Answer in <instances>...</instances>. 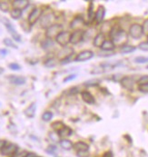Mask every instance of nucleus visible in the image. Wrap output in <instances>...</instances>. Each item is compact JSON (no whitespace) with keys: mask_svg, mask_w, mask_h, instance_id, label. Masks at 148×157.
Returning <instances> with one entry per match:
<instances>
[{"mask_svg":"<svg viewBox=\"0 0 148 157\" xmlns=\"http://www.w3.org/2000/svg\"><path fill=\"white\" fill-rule=\"evenodd\" d=\"M109 34L115 45H120V46L126 45L128 39V35L125 30H123L122 28L116 25H113Z\"/></svg>","mask_w":148,"mask_h":157,"instance_id":"f257e3e1","label":"nucleus"},{"mask_svg":"<svg viewBox=\"0 0 148 157\" xmlns=\"http://www.w3.org/2000/svg\"><path fill=\"white\" fill-rule=\"evenodd\" d=\"M63 31V25L60 24H54L46 29L45 36L49 39L56 38V36Z\"/></svg>","mask_w":148,"mask_h":157,"instance_id":"f03ea898","label":"nucleus"},{"mask_svg":"<svg viewBox=\"0 0 148 157\" xmlns=\"http://www.w3.org/2000/svg\"><path fill=\"white\" fill-rule=\"evenodd\" d=\"M144 35L143 32V28H142V25L134 23L133 25H131V26L129 27V36L131 37H133L134 39H140Z\"/></svg>","mask_w":148,"mask_h":157,"instance_id":"7ed1b4c3","label":"nucleus"},{"mask_svg":"<svg viewBox=\"0 0 148 157\" xmlns=\"http://www.w3.org/2000/svg\"><path fill=\"white\" fill-rule=\"evenodd\" d=\"M2 18H3V19H2L1 21L5 24L6 29L8 30V32H9L10 35L12 36L13 39H14L15 41H17V42H21V36H20V35L17 32V30L15 29V27L13 26V25L9 22L7 19H6V17H2Z\"/></svg>","mask_w":148,"mask_h":157,"instance_id":"20e7f679","label":"nucleus"},{"mask_svg":"<svg viewBox=\"0 0 148 157\" xmlns=\"http://www.w3.org/2000/svg\"><path fill=\"white\" fill-rule=\"evenodd\" d=\"M56 20V16L54 13H48L44 15L41 17L40 20V25L43 28H48L49 26H51L52 25H54V22Z\"/></svg>","mask_w":148,"mask_h":157,"instance_id":"39448f33","label":"nucleus"},{"mask_svg":"<svg viewBox=\"0 0 148 157\" xmlns=\"http://www.w3.org/2000/svg\"><path fill=\"white\" fill-rule=\"evenodd\" d=\"M70 37H71V33L68 31H62L56 38V43L61 46H66L68 43H70Z\"/></svg>","mask_w":148,"mask_h":157,"instance_id":"423d86ee","label":"nucleus"},{"mask_svg":"<svg viewBox=\"0 0 148 157\" xmlns=\"http://www.w3.org/2000/svg\"><path fill=\"white\" fill-rule=\"evenodd\" d=\"M85 36V31L82 29H77L71 33V37H70V43L72 45H77L79 44Z\"/></svg>","mask_w":148,"mask_h":157,"instance_id":"0eeeda50","label":"nucleus"},{"mask_svg":"<svg viewBox=\"0 0 148 157\" xmlns=\"http://www.w3.org/2000/svg\"><path fill=\"white\" fill-rule=\"evenodd\" d=\"M18 147L17 144H6V145L1 150V153L4 155L11 156V155H14L18 152Z\"/></svg>","mask_w":148,"mask_h":157,"instance_id":"6e6552de","label":"nucleus"},{"mask_svg":"<svg viewBox=\"0 0 148 157\" xmlns=\"http://www.w3.org/2000/svg\"><path fill=\"white\" fill-rule=\"evenodd\" d=\"M95 54L93 51L91 50H85V51H82L80 52L76 57L75 58V61L76 62H85V61H88L90 59H92L94 57Z\"/></svg>","mask_w":148,"mask_h":157,"instance_id":"1a4fd4ad","label":"nucleus"},{"mask_svg":"<svg viewBox=\"0 0 148 157\" xmlns=\"http://www.w3.org/2000/svg\"><path fill=\"white\" fill-rule=\"evenodd\" d=\"M41 15H42V10H41V8H38V7L34 8V9L31 11V13L29 14V16H28V23H29V25H35L36 23L37 22V20L40 18Z\"/></svg>","mask_w":148,"mask_h":157,"instance_id":"9d476101","label":"nucleus"},{"mask_svg":"<svg viewBox=\"0 0 148 157\" xmlns=\"http://www.w3.org/2000/svg\"><path fill=\"white\" fill-rule=\"evenodd\" d=\"M121 86L125 88V89L128 90L130 92H132L134 90V86L135 84V81L134 80L133 77L131 76H124L122 78V80L120 81Z\"/></svg>","mask_w":148,"mask_h":157,"instance_id":"9b49d317","label":"nucleus"},{"mask_svg":"<svg viewBox=\"0 0 148 157\" xmlns=\"http://www.w3.org/2000/svg\"><path fill=\"white\" fill-rule=\"evenodd\" d=\"M105 16H106V8L104 6L100 5L98 7H97V10L95 14V20L96 24H101V23L104 21V18H105Z\"/></svg>","mask_w":148,"mask_h":157,"instance_id":"f8f14e48","label":"nucleus"},{"mask_svg":"<svg viewBox=\"0 0 148 157\" xmlns=\"http://www.w3.org/2000/svg\"><path fill=\"white\" fill-rule=\"evenodd\" d=\"M81 96L83 101L86 103L87 105H94L95 104V96L88 91H83L81 93Z\"/></svg>","mask_w":148,"mask_h":157,"instance_id":"ddd939ff","label":"nucleus"},{"mask_svg":"<svg viewBox=\"0 0 148 157\" xmlns=\"http://www.w3.org/2000/svg\"><path fill=\"white\" fill-rule=\"evenodd\" d=\"M72 55H74V50H73V48L68 47V46L62 47V49L58 52V57L61 60H63V59L72 56Z\"/></svg>","mask_w":148,"mask_h":157,"instance_id":"4468645a","label":"nucleus"},{"mask_svg":"<svg viewBox=\"0 0 148 157\" xmlns=\"http://www.w3.org/2000/svg\"><path fill=\"white\" fill-rule=\"evenodd\" d=\"M106 41V36L104 34L102 33H98L95 37H94V40H93V44L95 47H101L102 45L104 44V42Z\"/></svg>","mask_w":148,"mask_h":157,"instance_id":"2eb2a0df","label":"nucleus"},{"mask_svg":"<svg viewBox=\"0 0 148 157\" xmlns=\"http://www.w3.org/2000/svg\"><path fill=\"white\" fill-rule=\"evenodd\" d=\"M9 81L16 86H23L25 84V78L18 75H11L9 77Z\"/></svg>","mask_w":148,"mask_h":157,"instance_id":"dca6fc26","label":"nucleus"},{"mask_svg":"<svg viewBox=\"0 0 148 157\" xmlns=\"http://www.w3.org/2000/svg\"><path fill=\"white\" fill-rule=\"evenodd\" d=\"M28 5H29V2L26 0H15V1H13V4H12L14 8L20 9V10L26 8L28 6Z\"/></svg>","mask_w":148,"mask_h":157,"instance_id":"f3484780","label":"nucleus"},{"mask_svg":"<svg viewBox=\"0 0 148 157\" xmlns=\"http://www.w3.org/2000/svg\"><path fill=\"white\" fill-rule=\"evenodd\" d=\"M85 24V20H84V18H83L82 17L78 16V17H75V18H74V20L71 22V24H70V27H71L72 29H76V28H77L78 26H82V25H84Z\"/></svg>","mask_w":148,"mask_h":157,"instance_id":"a211bd4d","label":"nucleus"},{"mask_svg":"<svg viewBox=\"0 0 148 157\" xmlns=\"http://www.w3.org/2000/svg\"><path fill=\"white\" fill-rule=\"evenodd\" d=\"M36 110H37V104L36 103H32L25 110V114L29 117V118H32L35 116L36 114Z\"/></svg>","mask_w":148,"mask_h":157,"instance_id":"6ab92c4d","label":"nucleus"},{"mask_svg":"<svg viewBox=\"0 0 148 157\" xmlns=\"http://www.w3.org/2000/svg\"><path fill=\"white\" fill-rule=\"evenodd\" d=\"M74 148L76 150V152H82V151H88L89 150V145L82 141H79L74 144Z\"/></svg>","mask_w":148,"mask_h":157,"instance_id":"aec40b11","label":"nucleus"},{"mask_svg":"<svg viewBox=\"0 0 148 157\" xmlns=\"http://www.w3.org/2000/svg\"><path fill=\"white\" fill-rule=\"evenodd\" d=\"M103 51H106V52H111L113 50H115V45L114 44V42L112 40H106L104 42V44L102 45V46L100 47Z\"/></svg>","mask_w":148,"mask_h":157,"instance_id":"412c9836","label":"nucleus"},{"mask_svg":"<svg viewBox=\"0 0 148 157\" xmlns=\"http://www.w3.org/2000/svg\"><path fill=\"white\" fill-rule=\"evenodd\" d=\"M59 143H60L61 147H62L63 149H64V150H66V151H69V150H71V149L74 147V144H73L70 140H68V139H66V138L61 139Z\"/></svg>","mask_w":148,"mask_h":157,"instance_id":"4be33fe9","label":"nucleus"},{"mask_svg":"<svg viewBox=\"0 0 148 157\" xmlns=\"http://www.w3.org/2000/svg\"><path fill=\"white\" fill-rule=\"evenodd\" d=\"M136 50V47L134 45H124L120 46V53L121 54H129V53H133Z\"/></svg>","mask_w":148,"mask_h":157,"instance_id":"5701e85b","label":"nucleus"},{"mask_svg":"<svg viewBox=\"0 0 148 157\" xmlns=\"http://www.w3.org/2000/svg\"><path fill=\"white\" fill-rule=\"evenodd\" d=\"M95 19V13H94V4L91 2L88 6V11H87V23H91Z\"/></svg>","mask_w":148,"mask_h":157,"instance_id":"b1692460","label":"nucleus"},{"mask_svg":"<svg viewBox=\"0 0 148 157\" xmlns=\"http://www.w3.org/2000/svg\"><path fill=\"white\" fill-rule=\"evenodd\" d=\"M54 45H55L54 41L52 39H49V38H46V39L43 40L42 43H41V46H42L43 49H45V50L51 49L54 46Z\"/></svg>","mask_w":148,"mask_h":157,"instance_id":"393cba45","label":"nucleus"},{"mask_svg":"<svg viewBox=\"0 0 148 157\" xmlns=\"http://www.w3.org/2000/svg\"><path fill=\"white\" fill-rule=\"evenodd\" d=\"M58 135H60V137H67V136H70V135H72V130L70 129V127L64 125L63 127V129L58 132Z\"/></svg>","mask_w":148,"mask_h":157,"instance_id":"a878e982","label":"nucleus"},{"mask_svg":"<svg viewBox=\"0 0 148 157\" xmlns=\"http://www.w3.org/2000/svg\"><path fill=\"white\" fill-rule=\"evenodd\" d=\"M64 126V124L62 121H56V122L53 123L52 125H51V127H52L56 132H57V133H58L60 130L63 129Z\"/></svg>","mask_w":148,"mask_h":157,"instance_id":"bb28decb","label":"nucleus"},{"mask_svg":"<svg viewBox=\"0 0 148 157\" xmlns=\"http://www.w3.org/2000/svg\"><path fill=\"white\" fill-rule=\"evenodd\" d=\"M10 16L13 19H19L22 16V10L20 9H17V8H13L10 12Z\"/></svg>","mask_w":148,"mask_h":157,"instance_id":"cd10ccee","label":"nucleus"},{"mask_svg":"<svg viewBox=\"0 0 148 157\" xmlns=\"http://www.w3.org/2000/svg\"><path fill=\"white\" fill-rule=\"evenodd\" d=\"M100 84V80L99 79H91L86 81L85 83H84V86H87V87H91V86H97Z\"/></svg>","mask_w":148,"mask_h":157,"instance_id":"c85d7f7f","label":"nucleus"},{"mask_svg":"<svg viewBox=\"0 0 148 157\" xmlns=\"http://www.w3.org/2000/svg\"><path fill=\"white\" fill-rule=\"evenodd\" d=\"M49 135V138H50L53 142H55V143L60 142V140H61L60 135H58V133H57V132H56V131L49 132V135Z\"/></svg>","mask_w":148,"mask_h":157,"instance_id":"c756f323","label":"nucleus"},{"mask_svg":"<svg viewBox=\"0 0 148 157\" xmlns=\"http://www.w3.org/2000/svg\"><path fill=\"white\" fill-rule=\"evenodd\" d=\"M56 58H48L45 62V67L48 68H53L56 66Z\"/></svg>","mask_w":148,"mask_h":157,"instance_id":"7c9ffc66","label":"nucleus"},{"mask_svg":"<svg viewBox=\"0 0 148 157\" xmlns=\"http://www.w3.org/2000/svg\"><path fill=\"white\" fill-rule=\"evenodd\" d=\"M52 118H53V113H52L51 112L46 111V112H45L44 113H43V115H42L43 121H45V122H49V121H51V120H52Z\"/></svg>","mask_w":148,"mask_h":157,"instance_id":"2f4dec72","label":"nucleus"},{"mask_svg":"<svg viewBox=\"0 0 148 157\" xmlns=\"http://www.w3.org/2000/svg\"><path fill=\"white\" fill-rule=\"evenodd\" d=\"M0 9L3 12H8L9 11V3L6 1L0 2Z\"/></svg>","mask_w":148,"mask_h":157,"instance_id":"473e14b6","label":"nucleus"},{"mask_svg":"<svg viewBox=\"0 0 148 157\" xmlns=\"http://www.w3.org/2000/svg\"><path fill=\"white\" fill-rule=\"evenodd\" d=\"M4 44L6 45V46L13 47V48H15V49H17V48H18V46L14 44L13 40H11L10 38H5V39H4Z\"/></svg>","mask_w":148,"mask_h":157,"instance_id":"72a5a7b5","label":"nucleus"},{"mask_svg":"<svg viewBox=\"0 0 148 157\" xmlns=\"http://www.w3.org/2000/svg\"><path fill=\"white\" fill-rule=\"evenodd\" d=\"M134 62L136 64H146L148 62V58L144 56H137L134 58Z\"/></svg>","mask_w":148,"mask_h":157,"instance_id":"f704fd0d","label":"nucleus"},{"mask_svg":"<svg viewBox=\"0 0 148 157\" xmlns=\"http://www.w3.org/2000/svg\"><path fill=\"white\" fill-rule=\"evenodd\" d=\"M137 84L138 85H144V84H148V75H143L141 76L138 81H137Z\"/></svg>","mask_w":148,"mask_h":157,"instance_id":"c9c22d12","label":"nucleus"},{"mask_svg":"<svg viewBox=\"0 0 148 157\" xmlns=\"http://www.w3.org/2000/svg\"><path fill=\"white\" fill-rule=\"evenodd\" d=\"M138 48L142 51H146L148 52V42H141L138 45Z\"/></svg>","mask_w":148,"mask_h":157,"instance_id":"e433bc0d","label":"nucleus"},{"mask_svg":"<svg viewBox=\"0 0 148 157\" xmlns=\"http://www.w3.org/2000/svg\"><path fill=\"white\" fill-rule=\"evenodd\" d=\"M138 90L142 93H148V84L144 85H138Z\"/></svg>","mask_w":148,"mask_h":157,"instance_id":"4c0bfd02","label":"nucleus"},{"mask_svg":"<svg viewBox=\"0 0 148 157\" xmlns=\"http://www.w3.org/2000/svg\"><path fill=\"white\" fill-rule=\"evenodd\" d=\"M8 67L10 68L11 70H14V71H18V70L21 69V67L18 64H17V63H11V64H9L8 65Z\"/></svg>","mask_w":148,"mask_h":157,"instance_id":"58836bf2","label":"nucleus"},{"mask_svg":"<svg viewBox=\"0 0 148 157\" xmlns=\"http://www.w3.org/2000/svg\"><path fill=\"white\" fill-rule=\"evenodd\" d=\"M142 28H143V32H144V34L148 35V18L144 21L143 25H142Z\"/></svg>","mask_w":148,"mask_h":157,"instance_id":"ea45409f","label":"nucleus"},{"mask_svg":"<svg viewBox=\"0 0 148 157\" xmlns=\"http://www.w3.org/2000/svg\"><path fill=\"white\" fill-rule=\"evenodd\" d=\"M73 56H74V55H72V56H70L64 58L63 60H61V65H67V64L71 63V62L73 61Z\"/></svg>","mask_w":148,"mask_h":157,"instance_id":"a19ab883","label":"nucleus"},{"mask_svg":"<svg viewBox=\"0 0 148 157\" xmlns=\"http://www.w3.org/2000/svg\"><path fill=\"white\" fill-rule=\"evenodd\" d=\"M76 75H68V76L64 77V83L70 82V81H72V80L76 79Z\"/></svg>","mask_w":148,"mask_h":157,"instance_id":"79ce46f5","label":"nucleus"},{"mask_svg":"<svg viewBox=\"0 0 148 157\" xmlns=\"http://www.w3.org/2000/svg\"><path fill=\"white\" fill-rule=\"evenodd\" d=\"M124 76L121 75V74H116V75H113V80L115 81V82H120L121 80H122V78H123Z\"/></svg>","mask_w":148,"mask_h":157,"instance_id":"37998d69","label":"nucleus"},{"mask_svg":"<svg viewBox=\"0 0 148 157\" xmlns=\"http://www.w3.org/2000/svg\"><path fill=\"white\" fill-rule=\"evenodd\" d=\"M105 72V69L103 67H100V68H95L93 71H91V74H93V75H96V74H102V73H104Z\"/></svg>","mask_w":148,"mask_h":157,"instance_id":"c03bdc74","label":"nucleus"},{"mask_svg":"<svg viewBox=\"0 0 148 157\" xmlns=\"http://www.w3.org/2000/svg\"><path fill=\"white\" fill-rule=\"evenodd\" d=\"M46 152L49 153V154H54L55 152H56V146H55V145H50V146H48Z\"/></svg>","mask_w":148,"mask_h":157,"instance_id":"a18cd8bd","label":"nucleus"},{"mask_svg":"<svg viewBox=\"0 0 148 157\" xmlns=\"http://www.w3.org/2000/svg\"><path fill=\"white\" fill-rule=\"evenodd\" d=\"M70 94H78L79 93V89H78V87L77 86H75V87H72L71 89H70Z\"/></svg>","mask_w":148,"mask_h":157,"instance_id":"49530a36","label":"nucleus"},{"mask_svg":"<svg viewBox=\"0 0 148 157\" xmlns=\"http://www.w3.org/2000/svg\"><path fill=\"white\" fill-rule=\"evenodd\" d=\"M77 155H78L79 157H87L88 156V151L77 152Z\"/></svg>","mask_w":148,"mask_h":157,"instance_id":"de8ad7c7","label":"nucleus"},{"mask_svg":"<svg viewBox=\"0 0 148 157\" xmlns=\"http://www.w3.org/2000/svg\"><path fill=\"white\" fill-rule=\"evenodd\" d=\"M37 155L35 154V153H27V154H25V155L24 157H37Z\"/></svg>","mask_w":148,"mask_h":157,"instance_id":"09e8293b","label":"nucleus"},{"mask_svg":"<svg viewBox=\"0 0 148 157\" xmlns=\"http://www.w3.org/2000/svg\"><path fill=\"white\" fill-rule=\"evenodd\" d=\"M103 157H113V154H112V152L108 151V152H106V153L104 154Z\"/></svg>","mask_w":148,"mask_h":157,"instance_id":"8fccbe9b","label":"nucleus"},{"mask_svg":"<svg viewBox=\"0 0 148 157\" xmlns=\"http://www.w3.org/2000/svg\"><path fill=\"white\" fill-rule=\"evenodd\" d=\"M6 141H0V150H2L3 149V147L6 145Z\"/></svg>","mask_w":148,"mask_h":157,"instance_id":"3c124183","label":"nucleus"},{"mask_svg":"<svg viewBox=\"0 0 148 157\" xmlns=\"http://www.w3.org/2000/svg\"><path fill=\"white\" fill-rule=\"evenodd\" d=\"M0 53H1L3 56H6V54H7L8 52H7V50H6V49H1V50H0Z\"/></svg>","mask_w":148,"mask_h":157,"instance_id":"603ef678","label":"nucleus"},{"mask_svg":"<svg viewBox=\"0 0 148 157\" xmlns=\"http://www.w3.org/2000/svg\"><path fill=\"white\" fill-rule=\"evenodd\" d=\"M4 73V68L0 67V75H2Z\"/></svg>","mask_w":148,"mask_h":157,"instance_id":"864d4df0","label":"nucleus"},{"mask_svg":"<svg viewBox=\"0 0 148 157\" xmlns=\"http://www.w3.org/2000/svg\"><path fill=\"white\" fill-rule=\"evenodd\" d=\"M146 69H148V65H147V66H146Z\"/></svg>","mask_w":148,"mask_h":157,"instance_id":"5fc2aeb1","label":"nucleus"},{"mask_svg":"<svg viewBox=\"0 0 148 157\" xmlns=\"http://www.w3.org/2000/svg\"><path fill=\"white\" fill-rule=\"evenodd\" d=\"M55 157H59V156H55Z\"/></svg>","mask_w":148,"mask_h":157,"instance_id":"6e6d98bb","label":"nucleus"},{"mask_svg":"<svg viewBox=\"0 0 148 157\" xmlns=\"http://www.w3.org/2000/svg\"><path fill=\"white\" fill-rule=\"evenodd\" d=\"M147 40H148V36H147ZM147 42H148V41H147Z\"/></svg>","mask_w":148,"mask_h":157,"instance_id":"4d7b16f0","label":"nucleus"},{"mask_svg":"<svg viewBox=\"0 0 148 157\" xmlns=\"http://www.w3.org/2000/svg\"><path fill=\"white\" fill-rule=\"evenodd\" d=\"M37 157H40V156H37Z\"/></svg>","mask_w":148,"mask_h":157,"instance_id":"13d9d810","label":"nucleus"}]
</instances>
